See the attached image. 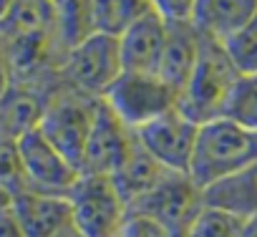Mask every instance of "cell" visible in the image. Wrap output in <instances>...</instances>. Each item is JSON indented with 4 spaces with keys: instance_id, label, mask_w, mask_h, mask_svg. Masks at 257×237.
Here are the masks:
<instances>
[{
    "instance_id": "ac0fdd59",
    "label": "cell",
    "mask_w": 257,
    "mask_h": 237,
    "mask_svg": "<svg viewBox=\"0 0 257 237\" xmlns=\"http://www.w3.org/2000/svg\"><path fill=\"white\" fill-rule=\"evenodd\" d=\"M154 11L152 0H91L93 31L106 36H121L132 23Z\"/></svg>"
},
{
    "instance_id": "603a6c76",
    "label": "cell",
    "mask_w": 257,
    "mask_h": 237,
    "mask_svg": "<svg viewBox=\"0 0 257 237\" xmlns=\"http://www.w3.org/2000/svg\"><path fill=\"white\" fill-rule=\"evenodd\" d=\"M0 237H26V232L13 212V204L0 209Z\"/></svg>"
},
{
    "instance_id": "4fadbf2b",
    "label": "cell",
    "mask_w": 257,
    "mask_h": 237,
    "mask_svg": "<svg viewBox=\"0 0 257 237\" xmlns=\"http://www.w3.org/2000/svg\"><path fill=\"white\" fill-rule=\"evenodd\" d=\"M202 48V33L192 26V21H167V43L159 61V76L177 88V93L187 86Z\"/></svg>"
},
{
    "instance_id": "6da1fadb",
    "label": "cell",
    "mask_w": 257,
    "mask_h": 237,
    "mask_svg": "<svg viewBox=\"0 0 257 237\" xmlns=\"http://www.w3.org/2000/svg\"><path fill=\"white\" fill-rule=\"evenodd\" d=\"M257 162V132L219 116L197 132L189 177L199 189L229 179Z\"/></svg>"
},
{
    "instance_id": "f1b7e54d",
    "label": "cell",
    "mask_w": 257,
    "mask_h": 237,
    "mask_svg": "<svg viewBox=\"0 0 257 237\" xmlns=\"http://www.w3.org/2000/svg\"><path fill=\"white\" fill-rule=\"evenodd\" d=\"M0 139H3V137H0Z\"/></svg>"
},
{
    "instance_id": "484cf974",
    "label": "cell",
    "mask_w": 257,
    "mask_h": 237,
    "mask_svg": "<svg viewBox=\"0 0 257 237\" xmlns=\"http://www.w3.org/2000/svg\"><path fill=\"white\" fill-rule=\"evenodd\" d=\"M16 3H18V0H0V23L11 16V11L16 8Z\"/></svg>"
},
{
    "instance_id": "44dd1931",
    "label": "cell",
    "mask_w": 257,
    "mask_h": 237,
    "mask_svg": "<svg viewBox=\"0 0 257 237\" xmlns=\"http://www.w3.org/2000/svg\"><path fill=\"white\" fill-rule=\"evenodd\" d=\"M222 46L239 76H257V16L234 36L222 41Z\"/></svg>"
},
{
    "instance_id": "ba28073f",
    "label": "cell",
    "mask_w": 257,
    "mask_h": 237,
    "mask_svg": "<svg viewBox=\"0 0 257 237\" xmlns=\"http://www.w3.org/2000/svg\"><path fill=\"white\" fill-rule=\"evenodd\" d=\"M16 149H18L26 189L68 197L81 172L41 134V129H33L21 139H16Z\"/></svg>"
},
{
    "instance_id": "277c9868",
    "label": "cell",
    "mask_w": 257,
    "mask_h": 237,
    "mask_svg": "<svg viewBox=\"0 0 257 237\" xmlns=\"http://www.w3.org/2000/svg\"><path fill=\"white\" fill-rule=\"evenodd\" d=\"M123 73L118 38L106 33H91L86 41L66 51L58 81L88 98H103L116 78Z\"/></svg>"
},
{
    "instance_id": "8fae6325",
    "label": "cell",
    "mask_w": 257,
    "mask_h": 237,
    "mask_svg": "<svg viewBox=\"0 0 257 237\" xmlns=\"http://www.w3.org/2000/svg\"><path fill=\"white\" fill-rule=\"evenodd\" d=\"M164 43H167V21L154 8L118 36L123 71L157 73L164 53Z\"/></svg>"
},
{
    "instance_id": "d4e9b609",
    "label": "cell",
    "mask_w": 257,
    "mask_h": 237,
    "mask_svg": "<svg viewBox=\"0 0 257 237\" xmlns=\"http://www.w3.org/2000/svg\"><path fill=\"white\" fill-rule=\"evenodd\" d=\"M242 237H257V214L244 219V227H242Z\"/></svg>"
},
{
    "instance_id": "9c48e42d",
    "label": "cell",
    "mask_w": 257,
    "mask_h": 237,
    "mask_svg": "<svg viewBox=\"0 0 257 237\" xmlns=\"http://www.w3.org/2000/svg\"><path fill=\"white\" fill-rule=\"evenodd\" d=\"M134 147V132L111 111V106L101 98L96 103V113L91 122V132L83 147V157L78 164L81 174H106L111 177L128 149Z\"/></svg>"
},
{
    "instance_id": "7402d4cb",
    "label": "cell",
    "mask_w": 257,
    "mask_h": 237,
    "mask_svg": "<svg viewBox=\"0 0 257 237\" xmlns=\"http://www.w3.org/2000/svg\"><path fill=\"white\" fill-rule=\"evenodd\" d=\"M152 3L164 21L177 23V21H192L197 0H152Z\"/></svg>"
},
{
    "instance_id": "4316f807",
    "label": "cell",
    "mask_w": 257,
    "mask_h": 237,
    "mask_svg": "<svg viewBox=\"0 0 257 237\" xmlns=\"http://www.w3.org/2000/svg\"><path fill=\"white\" fill-rule=\"evenodd\" d=\"M13 204V194L3 187V184H0V209H6V207H11Z\"/></svg>"
},
{
    "instance_id": "7c38bea8",
    "label": "cell",
    "mask_w": 257,
    "mask_h": 237,
    "mask_svg": "<svg viewBox=\"0 0 257 237\" xmlns=\"http://www.w3.org/2000/svg\"><path fill=\"white\" fill-rule=\"evenodd\" d=\"M13 212L26 237H53L73 222L71 202L63 194H43L26 189L13 197Z\"/></svg>"
},
{
    "instance_id": "2e32d148",
    "label": "cell",
    "mask_w": 257,
    "mask_h": 237,
    "mask_svg": "<svg viewBox=\"0 0 257 237\" xmlns=\"http://www.w3.org/2000/svg\"><path fill=\"white\" fill-rule=\"evenodd\" d=\"M202 202L204 207L224 209L242 219L254 217L257 214V162L244 172L202 189Z\"/></svg>"
},
{
    "instance_id": "83f0119b",
    "label": "cell",
    "mask_w": 257,
    "mask_h": 237,
    "mask_svg": "<svg viewBox=\"0 0 257 237\" xmlns=\"http://www.w3.org/2000/svg\"><path fill=\"white\" fill-rule=\"evenodd\" d=\"M116 237H128V234H126V232H123V227H121V229H118V234H116Z\"/></svg>"
},
{
    "instance_id": "30bf717a",
    "label": "cell",
    "mask_w": 257,
    "mask_h": 237,
    "mask_svg": "<svg viewBox=\"0 0 257 237\" xmlns=\"http://www.w3.org/2000/svg\"><path fill=\"white\" fill-rule=\"evenodd\" d=\"M197 132L199 127L182 113V111H169L154 122L144 124L137 129V142L169 172H184L189 174L194 144H197Z\"/></svg>"
},
{
    "instance_id": "52a82bcc",
    "label": "cell",
    "mask_w": 257,
    "mask_h": 237,
    "mask_svg": "<svg viewBox=\"0 0 257 237\" xmlns=\"http://www.w3.org/2000/svg\"><path fill=\"white\" fill-rule=\"evenodd\" d=\"M202 207V189L192 182V177L184 172H172L159 187H154L149 194L128 207V212L152 217L172 234L182 237Z\"/></svg>"
},
{
    "instance_id": "9a60e30c",
    "label": "cell",
    "mask_w": 257,
    "mask_h": 237,
    "mask_svg": "<svg viewBox=\"0 0 257 237\" xmlns=\"http://www.w3.org/2000/svg\"><path fill=\"white\" fill-rule=\"evenodd\" d=\"M257 16V0H197L192 26L214 41H227Z\"/></svg>"
},
{
    "instance_id": "d6986e66",
    "label": "cell",
    "mask_w": 257,
    "mask_h": 237,
    "mask_svg": "<svg viewBox=\"0 0 257 237\" xmlns=\"http://www.w3.org/2000/svg\"><path fill=\"white\" fill-rule=\"evenodd\" d=\"M222 116L249 132H257V76L237 78Z\"/></svg>"
},
{
    "instance_id": "ffe728a7",
    "label": "cell",
    "mask_w": 257,
    "mask_h": 237,
    "mask_svg": "<svg viewBox=\"0 0 257 237\" xmlns=\"http://www.w3.org/2000/svg\"><path fill=\"white\" fill-rule=\"evenodd\" d=\"M244 219L224 209L202 207L182 237H242Z\"/></svg>"
},
{
    "instance_id": "cb8c5ba5",
    "label": "cell",
    "mask_w": 257,
    "mask_h": 237,
    "mask_svg": "<svg viewBox=\"0 0 257 237\" xmlns=\"http://www.w3.org/2000/svg\"><path fill=\"white\" fill-rule=\"evenodd\" d=\"M53 237H86V234H83V232H81V229H78L73 222H71V224H66L61 232H56Z\"/></svg>"
},
{
    "instance_id": "7a4b0ae2",
    "label": "cell",
    "mask_w": 257,
    "mask_h": 237,
    "mask_svg": "<svg viewBox=\"0 0 257 237\" xmlns=\"http://www.w3.org/2000/svg\"><path fill=\"white\" fill-rule=\"evenodd\" d=\"M239 73L232 66L224 46L214 38L202 36V48L197 66L187 81V86L179 91L177 111H182L189 122L197 127L214 122L224 113L227 98L237 83Z\"/></svg>"
},
{
    "instance_id": "5b68a950",
    "label": "cell",
    "mask_w": 257,
    "mask_h": 237,
    "mask_svg": "<svg viewBox=\"0 0 257 237\" xmlns=\"http://www.w3.org/2000/svg\"><path fill=\"white\" fill-rule=\"evenodd\" d=\"M103 101L128 129L137 132L154 118L174 111L179 93L159 73L123 71L116 78V83L108 88Z\"/></svg>"
},
{
    "instance_id": "e0dca14e",
    "label": "cell",
    "mask_w": 257,
    "mask_h": 237,
    "mask_svg": "<svg viewBox=\"0 0 257 237\" xmlns=\"http://www.w3.org/2000/svg\"><path fill=\"white\" fill-rule=\"evenodd\" d=\"M53 33L63 56L91 33H96L91 18V0H53Z\"/></svg>"
},
{
    "instance_id": "5bb4252c",
    "label": "cell",
    "mask_w": 257,
    "mask_h": 237,
    "mask_svg": "<svg viewBox=\"0 0 257 237\" xmlns=\"http://www.w3.org/2000/svg\"><path fill=\"white\" fill-rule=\"evenodd\" d=\"M172 172L167 167H162L139 142L134 134V147L128 149L126 159L121 162V167L111 174L118 194L123 197L126 207H132L134 202H139L144 194H149L154 187H159Z\"/></svg>"
},
{
    "instance_id": "3957f363",
    "label": "cell",
    "mask_w": 257,
    "mask_h": 237,
    "mask_svg": "<svg viewBox=\"0 0 257 237\" xmlns=\"http://www.w3.org/2000/svg\"><path fill=\"white\" fill-rule=\"evenodd\" d=\"M98 101L101 98H88L63 86L61 81H56V86L46 96L38 129L76 169L83 157V147L91 132V122H93Z\"/></svg>"
},
{
    "instance_id": "8992f818",
    "label": "cell",
    "mask_w": 257,
    "mask_h": 237,
    "mask_svg": "<svg viewBox=\"0 0 257 237\" xmlns=\"http://www.w3.org/2000/svg\"><path fill=\"white\" fill-rule=\"evenodd\" d=\"M73 224L86 237H116L128 217V207L106 174H81L68 192Z\"/></svg>"
}]
</instances>
